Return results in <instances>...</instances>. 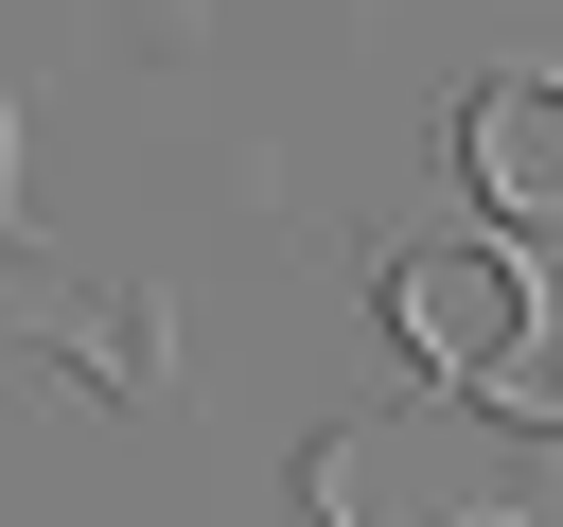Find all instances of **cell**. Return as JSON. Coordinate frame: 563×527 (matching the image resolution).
<instances>
[{
  "label": "cell",
  "mask_w": 563,
  "mask_h": 527,
  "mask_svg": "<svg viewBox=\"0 0 563 527\" xmlns=\"http://www.w3.org/2000/svg\"><path fill=\"white\" fill-rule=\"evenodd\" d=\"M387 334H405V369H422L440 404H493V422H528V404H545V386H528L545 299H528V264H510V246H475V228H440V246H405V264H387Z\"/></svg>",
  "instance_id": "cell-1"
},
{
  "label": "cell",
  "mask_w": 563,
  "mask_h": 527,
  "mask_svg": "<svg viewBox=\"0 0 563 527\" xmlns=\"http://www.w3.org/2000/svg\"><path fill=\"white\" fill-rule=\"evenodd\" d=\"M475 509L493 492H475L457 404H352L299 439V492H282V527H475Z\"/></svg>",
  "instance_id": "cell-2"
},
{
  "label": "cell",
  "mask_w": 563,
  "mask_h": 527,
  "mask_svg": "<svg viewBox=\"0 0 563 527\" xmlns=\"http://www.w3.org/2000/svg\"><path fill=\"white\" fill-rule=\"evenodd\" d=\"M457 176L493 228H563V70H493L457 105Z\"/></svg>",
  "instance_id": "cell-3"
},
{
  "label": "cell",
  "mask_w": 563,
  "mask_h": 527,
  "mask_svg": "<svg viewBox=\"0 0 563 527\" xmlns=\"http://www.w3.org/2000/svg\"><path fill=\"white\" fill-rule=\"evenodd\" d=\"M70 299H88V281H53V264H0V334H18V316H70Z\"/></svg>",
  "instance_id": "cell-4"
}]
</instances>
